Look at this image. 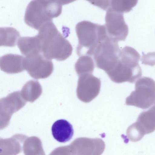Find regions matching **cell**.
<instances>
[{
	"mask_svg": "<svg viewBox=\"0 0 155 155\" xmlns=\"http://www.w3.org/2000/svg\"><path fill=\"white\" fill-rule=\"evenodd\" d=\"M37 35L41 46V54L46 58L64 61L71 55L73 50L69 42L58 31L52 21L39 28Z\"/></svg>",
	"mask_w": 155,
	"mask_h": 155,
	"instance_id": "6da1fadb",
	"label": "cell"
},
{
	"mask_svg": "<svg viewBox=\"0 0 155 155\" xmlns=\"http://www.w3.org/2000/svg\"><path fill=\"white\" fill-rule=\"evenodd\" d=\"M140 58V54L135 49L126 46L121 50L115 67L106 73L115 83H134L142 76L141 69L138 63Z\"/></svg>",
	"mask_w": 155,
	"mask_h": 155,
	"instance_id": "7a4b0ae2",
	"label": "cell"
},
{
	"mask_svg": "<svg viewBox=\"0 0 155 155\" xmlns=\"http://www.w3.org/2000/svg\"><path fill=\"white\" fill-rule=\"evenodd\" d=\"M75 30L78 39L76 52L80 57L93 56L98 44L107 36L104 25L87 21L78 23Z\"/></svg>",
	"mask_w": 155,
	"mask_h": 155,
	"instance_id": "3957f363",
	"label": "cell"
},
{
	"mask_svg": "<svg viewBox=\"0 0 155 155\" xmlns=\"http://www.w3.org/2000/svg\"><path fill=\"white\" fill-rule=\"evenodd\" d=\"M120 51L117 42L107 36L98 44L94 52L96 67L106 73L110 71L116 65Z\"/></svg>",
	"mask_w": 155,
	"mask_h": 155,
	"instance_id": "277c9868",
	"label": "cell"
},
{
	"mask_svg": "<svg viewBox=\"0 0 155 155\" xmlns=\"http://www.w3.org/2000/svg\"><path fill=\"white\" fill-rule=\"evenodd\" d=\"M155 102V81L144 77L137 81L135 90L127 97L126 104L144 109L153 105Z\"/></svg>",
	"mask_w": 155,
	"mask_h": 155,
	"instance_id": "5b68a950",
	"label": "cell"
},
{
	"mask_svg": "<svg viewBox=\"0 0 155 155\" xmlns=\"http://www.w3.org/2000/svg\"><path fill=\"white\" fill-rule=\"evenodd\" d=\"M47 2L43 0H32L28 5L24 20L29 26L37 30L45 23L52 21Z\"/></svg>",
	"mask_w": 155,
	"mask_h": 155,
	"instance_id": "8992f818",
	"label": "cell"
},
{
	"mask_svg": "<svg viewBox=\"0 0 155 155\" xmlns=\"http://www.w3.org/2000/svg\"><path fill=\"white\" fill-rule=\"evenodd\" d=\"M105 17V25L107 37L116 42L125 41L128 33V27L123 13L109 8Z\"/></svg>",
	"mask_w": 155,
	"mask_h": 155,
	"instance_id": "52a82bcc",
	"label": "cell"
},
{
	"mask_svg": "<svg viewBox=\"0 0 155 155\" xmlns=\"http://www.w3.org/2000/svg\"><path fill=\"white\" fill-rule=\"evenodd\" d=\"M23 65L29 75L35 79L48 77L52 73L54 65L50 60L41 53H37L24 58Z\"/></svg>",
	"mask_w": 155,
	"mask_h": 155,
	"instance_id": "ba28073f",
	"label": "cell"
},
{
	"mask_svg": "<svg viewBox=\"0 0 155 155\" xmlns=\"http://www.w3.org/2000/svg\"><path fill=\"white\" fill-rule=\"evenodd\" d=\"M79 76L77 89V97L83 102H89L99 94L101 80L92 74H84Z\"/></svg>",
	"mask_w": 155,
	"mask_h": 155,
	"instance_id": "9c48e42d",
	"label": "cell"
},
{
	"mask_svg": "<svg viewBox=\"0 0 155 155\" xmlns=\"http://www.w3.org/2000/svg\"><path fill=\"white\" fill-rule=\"evenodd\" d=\"M23 56L13 54H8L2 56L0 59V68L8 74L20 73L24 70Z\"/></svg>",
	"mask_w": 155,
	"mask_h": 155,
	"instance_id": "30bf717a",
	"label": "cell"
},
{
	"mask_svg": "<svg viewBox=\"0 0 155 155\" xmlns=\"http://www.w3.org/2000/svg\"><path fill=\"white\" fill-rule=\"evenodd\" d=\"M52 135L57 141L65 143L70 140L74 134L72 125L66 120L60 119L56 121L51 127Z\"/></svg>",
	"mask_w": 155,
	"mask_h": 155,
	"instance_id": "8fae6325",
	"label": "cell"
},
{
	"mask_svg": "<svg viewBox=\"0 0 155 155\" xmlns=\"http://www.w3.org/2000/svg\"><path fill=\"white\" fill-rule=\"evenodd\" d=\"M17 44L21 53L26 56L41 53V42L37 35L21 37L18 39Z\"/></svg>",
	"mask_w": 155,
	"mask_h": 155,
	"instance_id": "7c38bea8",
	"label": "cell"
},
{
	"mask_svg": "<svg viewBox=\"0 0 155 155\" xmlns=\"http://www.w3.org/2000/svg\"><path fill=\"white\" fill-rule=\"evenodd\" d=\"M0 46L14 47L20 36L19 32L11 27L1 28Z\"/></svg>",
	"mask_w": 155,
	"mask_h": 155,
	"instance_id": "4fadbf2b",
	"label": "cell"
},
{
	"mask_svg": "<svg viewBox=\"0 0 155 155\" xmlns=\"http://www.w3.org/2000/svg\"><path fill=\"white\" fill-rule=\"evenodd\" d=\"M95 67L94 61L91 56H80L75 65V69L78 75L86 73L93 74Z\"/></svg>",
	"mask_w": 155,
	"mask_h": 155,
	"instance_id": "5bb4252c",
	"label": "cell"
},
{
	"mask_svg": "<svg viewBox=\"0 0 155 155\" xmlns=\"http://www.w3.org/2000/svg\"><path fill=\"white\" fill-rule=\"evenodd\" d=\"M138 0H111L110 8L120 13H127L137 5Z\"/></svg>",
	"mask_w": 155,
	"mask_h": 155,
	"instance_id": "9a60e30c",
	"label": "cell"
},
{
	"mask_svg": "<svg viewBox=\"0 0 155 155\" xmlns=\"http://www.w3.org/2000/svg\"><path fill=\"white\" fill-rule=\"evenodd\" d=\"M141 61L142 63L145 65L151 66L155 65V52L143 54L142 56Z\"/></svg>",
	"mask_w": 155,
	"mask_h": 155,
	"instance_id": "2e32d148",
	"label": "cell"
},
{
	"mask_svg": "<svg viewBox=\"0 0 155 155\" xmlns=\"http://www.w3.org/2000/svg\"><path fill=\"white\" fill-rule=\"evenodd\" d=\"M93 5L99 7L104 10L108 9L110 6L111 0H86Z\"/></svg>",
	"mask_w": 155,
	"mask_h": 155,
	"instance_id": "e0dca14e",
	"label": "cell"
},
{
	"mask_svg": "<svg viewBox=\"0 0 155 155\" xmlns=\"http://www.w3.org/2000/svg\"><path fill=\"white\" fill-rule=\"evenodd\" d=\"M76 0H57L61 5L68 4Z\"/></svg>",
	"mask_w": 155,
	"mask_h": 155,
	"instance_id": "ac0fdd59",
	"label": "cell"
},
{
	"mask_svg": "<svg viewBox=\"0 0 155 155\" xmlns=\"http://www.w3.org/2000/svg\"><path fill=\"white\" fill-rule=\"evenodd\" d=\"M152 106L150 109L152 110L155 115V102Z\"/></svg>",
	"mask_w": 155,
	"mask_h": 155,
	"instance_id": "d6986e66",
	"label": "cell"
},
{
	"mask_svg": "<svg viewBox=\"0 0 155 155\" xmlns=\"http://www.w3.org/2000/svg\"><path fill=\"white\" fill-rule=\"evenodd\" d=\"M45 0V1H48V0Z\"/></svg>",
	"mask_w": 155,
	"mask_h": 155,
	"instance_id": "ffe728a7",
	"label": "cell"
}]
</instances>
